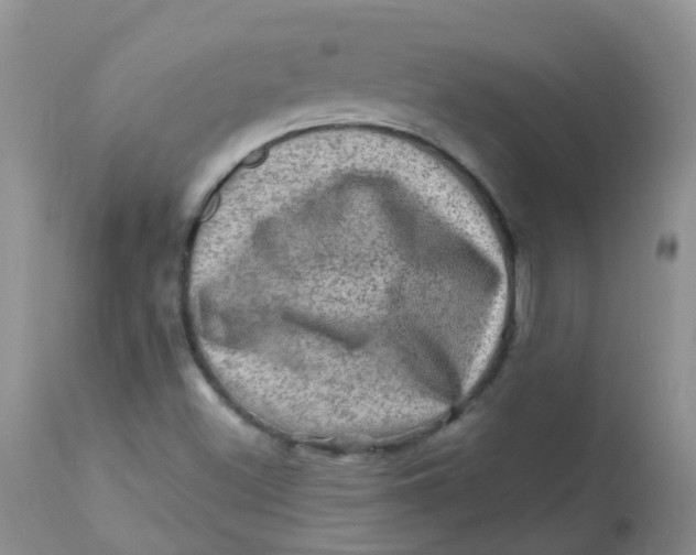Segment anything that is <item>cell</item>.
Instances as JSON below:
<instances>
[{
	"label": "cell",
	"mask_w": 696,
	"mask_h": 555,
	"mask_svg": "<svg viewBox=\"0 0 696 555\" xmlns=\"http://www.w3.org/2000/svg\"><path fill=\"white\" fill-rule=\"evenodd\" d=\"M298 224L316 294L267 318L278 341L311 360L368 368L438 349L477 286L456 232L429 214L338 204Z\"/></svg>",
	"instance_id": "6da1fadb"
}]
</instances>
